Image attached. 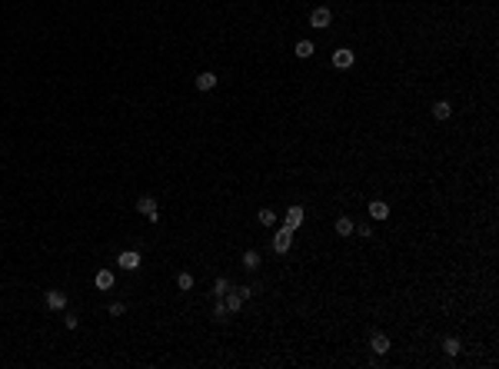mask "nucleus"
<instances>
[{
  "label": "nucleus",
  "instance_id": "1",
  "mask_svg": "<svg viewBox=\"0 0 499 369\" xmlns=\"http://www.w3.org/2000/svg\"><path fill=\"white\" fill-rule=\"evenodd\" d=\"M137 213H143L150 223H160V203L153 200V196H140V200H137Z\"/></svg>",
  "mask_w": 499,
  "mask_h": 369
},
{
  "label": "nucleus",
  "instance_id": "2",
  "mask_svg": "<svg viewBox=\"0 0 499 369\" xmlns=\"http://www.w3.org/2000/svg\"><path fill=\"white\" fill-rule=\"evenodd\" d=\"M353 64H356V54H353L349 47H336L333 50V67H336V70H349Z\"/></svg>",
  "mask_w": 499,
  "mask_h": 369
},
{
  "label": "nucleus",
  "instance_id": "3",
  "mask_svg": "<svg viewBox=\"0 0 499 369\" xmlns=\"http://www.w3.org/2000/svg\"><path fill=\"white\" fill-rule=\"evenodd\" d=\"M290 246H293V230H290V226H280L277 236H273V249H277V253H290Z\"/></svg>",
  "mask_w": 499,
  "mask_h": 369
},
{
  "label": "nucleus",
  "instance_id": "4",
  "mask_svg": "<svg viewBox=\"0 0 499 369\" xmlns=\"http://www.w3.org/2000/svg\"><path fill=\"white\" fill-rule=\"evenodd\" d=\"M330 24H333V14H330V7H316L313 14H309V27H316V30H326Z\"/></svg>",
  "mask_w": 499,
  "mask_h": 369
},
{
  "label": "nucleus",
  "instance_id": "5",
  "mask_svg": "<svg viewBox=\"0 0 499 369\" xmlns=\"http://www.w3.org/2000/svg\"><path fill=\"white\" fill-rule=\"evenodd\" d=\"M117 263L123 266V270H130V273H133V270H140L143 259H140V253H137V249H123V253L117 256Z\"/></svg>",
  "mask_w": 499,
  "mask_h": 369
},
{
  "label": "nucleus",
  "instance_id": "6",
  "mask_svg": "<svg viewBox=\"0 0 499 369\" xmlns=\"http://www.w3.org/2000/svg\"><path fill=\"white\" fill-rule=\"evenodd\" d=\"M303 220H306V209L303 206H290L283 217V226H290V230H296V226H303Z\"/></svg>",
  "mask_w": 499,
  "mask_h": 369
},
{
  "label": "nucleus",
  "instance_id": "7",
  "mask_svg": "<svg viewBox=\"0 0 499 369\" xmlns=\"http://www.w3.org/2000/svg\"><path fill=\"white\" fill-rule=\"evenodd\" d=\"M47 306L54 309V313L67 309V293H60V289H50V293H47Z\"/></svg>",
  "mask_w": 499,
  "mask_h": 369
},
{
  "label": "nucleus",
  "instance_id": "8",
  "mask_svg": "<svg viewBox=\"0 0 499 369\" xmlns=\"http://www.w3.org/2000/svg\"><path fill=\"white\" fill-rule=\"evenodd\" d=\"M94 283H97V289H103V293H107V289L117 286V276H113L110 270H100V273L94 276Z\"/></svg>",
  "mask_w": 499,
  "mask_h": 369
},
{
  "label": "nucleus",
  "instance_id": "9",
  "mask_svg": "<svg viewBox=\"0 0 499 369\" xmlns=\"http://www.w3.org/2000/svg\"><path fill=\"white\" fill-rule=\"evenodd\" d=\"M370 220H376V223L389 220V206H386L383 200H373V203H370Z\"/></svg>",
  "mask_w": 499,
  "mask_h": 369
},
{
  "label": "nucleus",
  "instance_id": "10",
  "mask_svg": "<svg viewBox=\"0 0 499 369\" xmlns=\"http://www.w3.org/2000/svg\"><path fill=\"white\" fill-rule=\"evenodd\" d=\"M193 83H197V90H203V93H206V90L216 87V73L213 70H203V73H197V80H193Z\"/></svg>",
  "mask_w": 499,
  "mask_h": 369
},
{
  "label": "nucleus",
  "instance_id": "11",
  "mask_svg": "<svg viewBox=\"0 0 499 369\" xmlns=\"http://www.w3.org/2000/svg\"><path fill=\"white\" fill-rule=\"evenodd\" d=\"M370 346H373V353H376V356H386V353H389V339L383 336V333H373V336H370Z\"/></svg>",
  "mask_w": 499,
  "mask_h": 369
},
{
  "label": "nucleus",
  "instance_id": "12",
  "mask_svg": "<svg viewBox=\"0 0 499 369\" xmlns=\"http://www.w3.org/2000/svg\"><path fill=\"white\" fill-rule=\"evenodd\" d=\"M433 117H436V120H449V117H452V103H449V100H436V103H433Z\"/></svg>",
  "mask_w": 499,
  "mask_h": 369
},
{
  "label": "nucleus",
  "instance_id": "13",
  "mask_svg": "<svg viewBox=\"0 0 499 369\" xmlns=\"http://www.w3.org/2000/svg\"><path fill=\"white\" fill-rule=\"evenodd\" d=\"M243 270H250V273L260 270V253H256V249H246L243 253Z\"/></svg>",
  "mask_w": 499,
  "mask_h": 369
},
{
  "label": "nucleus",
  "instance_id": "14",
  "mask_svg": "<svg viewBox=\"0 0 499 369\" xmlns=\"http://www.w3.org/2000/svg\"><path fill=\"white\" fill-rule=\"evenodd\" d=\"M460 349H463V343H460L456 336H446V339H443V353H446V356H460Z\"/></svg>",
  "mask_w": 499,
  "mask_h": 369
},
{
  "label": "nucleus",
  "instance_id": "15",
  "mask_svg": "<svg viewBox=\"0 0 499 369\" xmlns=\"http://www.w3.org/2000/svg\"><path fill=\"white\" fill-rule=\"evenodd\" d=\"M293 54L300 57V60H309V57L316 54V47H313V43H309V40H300V43H296V50H293Z\"/></svg>",
  "mask_w": 499,
  "mask_h": 369
},
{
  "label": "nucleus",
  "instance_id": "16",
  "mask_svg": "<svg viewBox=\"0 0 499 369\" xmlns=\"http://www.w3.org/2000/svg\"><path fill=\"white\" fill-rule=\"evenodd\" d=\"M226 293H230V280H226V276H220V280L213 283V299L226 296Z\"/></svg>",
  "mask_w": 499,
  "mask_h": 369
},
{
  "label": "nucleus",
  "instance_id": "17",
  "mask_svg": "<svg viewBox=\"0 0 499 369\" xmlns=\"http://www.w3.org/2000/svg\"><path fill=\"white\" fill-rule=\"evenodd\" d=\"M353 230H356V226H353V220H349V217H340V220H336V233H340V236H349Z\"/></svg>",
  "mask_w": 499,
  "mask_h": 369
},
{
  "label": "nucleus",
  "instance_id": "18",
  "mask_svg": "<svg viewBox=\"0 0 499 369\" xmlns=\"http://www.w3.org/2000/svg\"><path fill=\"white\" fill-rule=\"evenodd\" d=\"M256 220H260L263 226H273V223H277V213H273V209H269V206H263L260 213H256Z\"/></svg>",
  "mask_w": 499,
  "mask_h": 369
},
{
  "label": "nucleus",
  "instance_id": "19",
  "mask_svg": "<svg viewBox=\"0 0 499 369\" xmlns=\"http://www.w3.org/2000/svg\"><path fill=\"white\" fill-rule=\"evenodd\" d=\"M230 316V309H226V303H223V296L213 303V320H226Z\"/></svg>",
  "mask_w": 499,
  "mask_h": 369
},
{
  "label": "nucleus",
  "instance_id": "20",
  "mask_svg": "<svg viewBox=\"0 0 499 369\" xmlns=\"http://www.w3.org/2000/svg\"><path fill=\"white\" fill-rule=\"evenodd\" d=\"M176 286H180L183 293H190V289H193V276L190 273H180V276H176Z\"/></svg>",
  "mask_w": 499,
  "mask_h": 369
},
{
  "label": "nucleus",
  "instance_id": "21",
  "mask_svg": "<svg viewBox=\"0 0 499 369\" xmlns=\"http://www.w3.org/2000/svg\"><path fill=\"white\" fill-rule=\"evenodd\" d=\"M123 313H127V306L123 303H110V316H123Z\"/></svg>",
  "mask_w": 499,
  "mask_h": 369
},
{
  "label": "nucleus",
  "instance_id": "22",
  "mask_svg": "<svg viewBox=\"0 0 499 369\" xmlns=\"http://www.w3.org/2000/svg\"><path fill=\"white\" fill-rule=\"evenodd\" d=\"M77 323H80V320H77L73 313H67V316H64V326H67V329H77Z\"/></svg>",
  "mask_w": 499,
  "mask_h": 369
},
{
  "label": "nucleus",
  "instance_id": "23",
  "mask_svg": "<svg viewBox=\"0 0 499 369\" xmlns=\"http://www.w3.org/2000/svg\"><path fill=\"white\" fill-rule=\"evenodd\" d=\"M356 233H359V236H363V240H370V236H373V226H370V223H363V226H359Z\"/></svg>",
  "mask_w": 499,
  "mask_h": 369
}]
</instances>
